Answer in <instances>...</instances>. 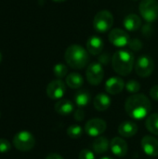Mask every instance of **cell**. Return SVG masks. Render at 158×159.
<instances>
[{
    "label": "cell",
    "instance_id": "d6986e66",
    "mask_svg": "<svg viewBox=\"0 0 158 159\" xmlns=\"http://www.w3.org/2000/svg\"><path fill=\"white\" fill-rule=\"evenodd\" d=\"M142 26V19L137 14H129L124 20V27L129 32L138 31Z\"/></svg>",
    "mask_w": 158,
    "mask_h": 159
},
{
    "label": "cell",
    "instance_id": "30bf717a",
    "mask_svg": "<svg viewBox=\"0 0 158 159\" xmlns=\"http://www.w3.org/2000/svg\"><path fill=\"white\" fill-rule=\"evenodd\" d=\"M66 91V84L61 80L56 79L51 81L47 87V95L51 100H61Z\"/></svg>",
    "mask_w": 158,
    "mask_h": 159
},
{
    "label": "cell",
    "instance_id": "1f68e13d",
    "mask_svg": "<svg viewBox=\"0 0 158 159\" xmlns=\"http://www.w3.org/2000/svg\"><path fill=\"white\" fill-rule=\"evenodd\" d=\"M150 97L155 101H158V85H156V86L151 88V89H150Z\"/></svg>",
    "mask_w": 158,
    "mask_h": 159
},
{
    "label": "cell",
    "instance_id": "d6a6232c",
    "mask_svg": "<svg viewBox=\"0 0 158 159\" xmlns=\"http://www.w3.org/2000/svg\"><path fill=\"white\" fill-rule=\"evenodd\" d=\"M46 159H63V157L59 155V154H55V153H52V154H49Z\"/></svg>",
    "mask_w": 158,
    "mask_h": 159
},
{
    "label": "cell",
    "instance_id": "4fadbf2b",
    "mask_svg": "<svg viewBox=\"0 0 158 159\" xmlns=\"http://www.w3.org/2000/svg\"><path fill=\"white\" fill-rule=\"evenodd\" d=\"M125 82L122 78L118 76H113L107 79L105 82V90L107 93L111 95H117L122 92V90L125 89Z\"/></svg>",
    "mask_w": 158,
    "mask_h": 159
},
{
    "label": "cell",
    "instance_id": "44dd1931",
    "mask_svg": "<svg viewBox=\"0 0 158 159\" xmlns=\"http://www.w3.org/2000/svg\"><path fill=\"white\" fill-rule=\"evenodd\" d=\"M65 84L73 89H80L84 84L83 76L78 73H71L65 78Z\"/></svg>",
    "mask_w": 158,
    "mask_h": 159
},
{
    "label": "cell",
    "instance_id": "603a6c76",
    "mask_svg": "<svg viewBox=\"0 0 158 159\" xmlns=\"http://www.w3.org/2000/svg\"><path fill=\"white\" fill-rule=\"evenodd\" d=\"M145 127L152 134L158 136V114L150 115L147 117L145 121Z\"/></svg>",
    "mask_w": 158,
    "mask_h": 159
},
{
    "label": "cell",
    "instance_id": "9a60e30c",
    "mask_svg": "<svg viewBox=\"0 0 158 159\" xmlns=\"http://www.w3.org/2000/svg\"><path fill=\"white\" fill-rule=\"evenodd\" d=\"M104 48V43L102 39L97 35L90 36L87 41V50L89 54L93 56L100 55Z\"/></svg>",
    "mask_w": 158,
    "mask_h": 159
},
{
    "label": "cell",
    "instance_id": "83f0119b",
    "mask_svg": "<svg viewBox=\"0 0 158 159\" xmlns=\"http://www.w3.org/2000/svg\"><path fill=\"white\" fill-rule=\"evenodd\" d=\"M11 149V143L6 139H0V154L9 152Z\"/></svg>",
    "mask_w": 158,
    "mask_h": 159
},
{
    "label": "cell",
    "instance_id": "f1b7e54d",
    "mask_svg": "<svg viewBox=\"0 0 158 159\" xmlns=\"http://www.w3.org/2000/svg\"><path fill=\"white\" fill-rule=\"evenodd\" d=\"M79 159H96L94 153L88 149H84L79 153Z\"/></svg>",
    "mask_w": 158,
    "mask_h": 159
},
{
    "label": "cell",
    "instance_id": "52a82bcc",
    "mask_svg": "<svg viewBox=\"0 0 158 159\" xmlns=\"http://www.w3.org/2000/svg\"><path fill=\"white\" fill-rule=\"evenodd\" d=\"M155 69V62L153 59L148 55L140 56L135 62V72L136 74L143 78L150 76Z\"/></svg>",
    "mask_w": 158,
    "mask_h": 159
},
{
    "label": "cell",
    "instance_id": "9c48e42d",
    "mask_svg": "<svg viewBox=\"0 0 158 159\" xmlns=\"http://www.w3.org/2000/svg\"><path fill=\"white\" fill-rule=\"evenodd\" d=\"M107 125L103 119L93 118L88 120L85 125V132L90 137H99L106 130Z\"/></svg>",
    "mask_w": 158,
    "mask_h": 159
},
{
    "label": "cell",
    "instance_id": "7402d4cb",
    "mask_svg": "<svg viewBox=\"0 0 158 159\" xmlns=\"http://www.w3.org/2000/svg\"><path fill=\"white\" fill-rule=\"evenodd\" d=\"M74 102L78 108H84V107L88 106V103L90 102L91 95L87 89H83V90L77 91L74 94Z\"/></svg>",
    "mask_w": 158,
    "mask_h": 159
},
{
    "label": "cell",
    "instance_id": "5bb4252c",
    "mask_svg": "<svg viewBox=\"0 0 158 159\" xmlns=\"http://www.w3.org/2000/svg\"><path fill=\"white\" fill-rule=\"evenodd\" d=\"M110 149L115 156L123 157L127 155L129 147L125 140L120 137H115L110 142Z\"/></svg>",
    "mask_w": 158,
    "mask_h": 159
},
{
    "label": "cell",
    "instance_id": "ba28073f",
    "mask_svg": "<svg viewBox=\"0 0 158 159\" xmlns=\"http://www.w3.org/2000/svg\"><path fill=\"white\" fill-rule=\"evenodd\" d=\"M88 82L92 86H98L102 83L104 77L103 66L100 62H91L88 65L86 71Z\"/></svg>",
    "mask_w": 158,
    "mask_h": 159
},
{
    "label": "cell",
    "instance_id": "5b68a950",
    "mask_svg": "<svg viewBox=\"0 0 158 159\" xmlns=\"http://www.w3.org/2000/svg\"><path fill=\"white\" fill-rule=\"evenodd\" d=\"M139 11L142 17L149 23L158 19L157 0H142L139 6Z\"/></svg>",
    "mask_w": 158,
    "mask_h": 159
},
{
    "label": "cell",
    "instance_id": "6da1fadb",
    "mask_svg": "<svg viewBox=\"0 0 158 159\" xmlns=\"http://www.w3.org/2000/svg\"><path fill=\"white\" fill-rule=\"evenodd\" d=\"M127 114L135 120L145 118L151 111V102L144 94H133L125 102Z\"/></svg>",
    "mask_w": 158,
    "mask_h": 159
},
{
    "label": "cell",
    "instance_id": "484cf974",
    "mask_svg": "<svg viewBox=\"0 0 158 159\" xmlns=\"http://www.w3.org/2000/svg\"><path fill=\"white\" fill-rule=\"evenodd\" d=\"M125 89L129 93L131 94H137L140 89H141V84L136 81V80H129L126 84H125Z\"/></svg>",
    "mask_w": 158,
    "mask_h": 159
},
{
    "label": "cell",
    "instance_id": "4316f807",
    "mask_svg": "<svg viewBox=\"0 0 158 159\" xmlns=\"http://www.w3.org/2000/svg\"><path fill=\"white\" fill-rule=\"evenodd\" d=\"M129 47L131 50L133 51H140L142 48V43L140 39L138 38H133L129 40Z\"/></svg>",
    "mask_w": 158,
    "mask_h": 159
},
{
    "label": "cell",
    "instance_id": "277c9868",
    "mask_svg": "<svg viewBox=\"0 0 158 159\" xmlns=\"http://www.w3.org/2000/svg\"><path fill=\"white\" fill-rule=\"evenodd\" d=\"M114 24V16L109 10L99 11L93 19V27L99 33L108 32Z\"/></svg>",
    "mask_w": 158,
    "mask_h": 159
},
{
    "label": "cell",
    "instance_id": "7a4b0ae2",
    "mask_svg": "<svg viewBox=\"0 0 158 159\" xmlns=\"http://www.w3.org/2000/svg\"><path fill=\"white\" fill-rule=\"evenodd\" d=\"M64 59L68 66L73 69L80 70L88 65L89 53L82 46L78 44H74L66 48Z\"/></svg>",
    "mask_w": 158,
    "mask_h": 159
},
{
    "label": "cell",
    "instance_id": "f546056e",
    "mask_svg": "<svg viewBox=\"0 0 158 159\" xmlns=\"http://www.w3.org/2000/svg\"><path fill=\"white\" fill-rule=\"evenodd\" d=\"M74 118L76 121H78V122L84 120V118H85V112H84V110L82 108H77L74 112Z\"/></svg>",
    "mask_w": 158,
    "mask_h": 159
},
{
    "label": "cell",
    "instance_id": "e575fe53",
    "mask_svg": "<svg viewBox=\"0 0 158 159\" xmlns=\"http://www.w3.org/2000/svg\"><path fill=\"white\" fill-rule=\"evenodd\" d=\"M101 159H113V158H111V157H102V158H101Z\"/></svg>",
    "mask_w": 158,
    "mask_h": 159
},
{
    "label": "cell",
    "instance_id": "e0dca14e",
    "mask_svg": "<svg viewBox=\"0 0 158 159\" xmlns=\"http://www.w3.org/2000/svg\"><path fill=\"white\" fill-rule=\"evenodd\" d=\"M138 132V126L133 121H124L118 127V133L125 138H131Z\"/></svg>",
    "mask_w": 158,
    "mask_h": 159
},
{
    "label": "cell",
    "instance_id": "836d02e7",
    "mask_svg": "<svg viewBox=\"0 0 158 159\" xmlns=\"http://www.w3.org/2000/svg\"><path fill=\"white\" fill-rule=\"evenodd\" d=\"M55 2H58V3H62V2H65L66 0H53Z\"/></svg>",
    "mask_w": 158,
    "mask_h": 159
},
{
    "label": "cell",
    "instance_id": "ac0fdd59",
    "mask_svg": "<svg viewBox=\"0 0 158 159\" xmlns=\"http://www.w3.org/2000/svg\"><path fill=\"white\" fill-rule=\"evenodd\" d=\"M93 105L96 110L103 112L111 106V98L107 94L100 93L95 96L93 100Z\"/></svg>",
    "mask_w": 158,
    "mask_h": 159
},
{
    "label": "cell",
    "instance_id": "cb8c5ba5",
    "mask_svg": "<svg viewBox=\"0 0 158 159\" xmlns=\"http://www.w3.org/2000/svg\"><path fill=\"white\" fill-rule=\"evenodd\" d=\"M53 74L58 79H61L62 77L67 76L68 67L63 63H57L53 67Z\"/></svg>",
    "mask_w": 158,
    "mask_h": 159
},
{
    "label": "cell",
    "instance_id": "8992f818",
    "mask_svg": "<svg viewBox=\"0 0 158 159\" xmlns=\"http://www.w3.org/2000/svg\"><path fill=\"white\" fill-rule=\"evenodd\" d=\"M35 139L29 131H20L13 138V145L21 152H27L34 147Z\"/></svg>",
    "mask_w": 158,
    "mask_h": 159
},
{
    "label": "cell",
    "instance_id": "8d00e7d4",
    "mask_svg": "<svg viewBox=\"0 0 158 159\" xmlns=\"http://www.w3.org/2000/svg\"><path fill=\"white\" fill-rule=\"evenodd\" d=\"M134 1H136V0H134Z\"/></svg>",
    "mask_w": 158,
    "mask_h": 159
},
{
    "label": "cell",
    "instance_id": "ffe728a7",
    "mask_svg": "<svg viewBox=\"0 0 158 159\" xmlns=\"http://www.w3.org/2000/svg\"><path fill=\"white\" fill-rule=\"evenodd\" d=\"M93 151L98 155H102L106 153L110 148V143L107 140V138L103 136H99L95 139V141L92 143Z\"/></svg>",
    "mask_w": 158,
    "mask_h": 159
},
{
    "label": "cell",
    "instance_id": "4dcf8cb0",
    "mask_svg": "<svg viewBox=\"0 0 158 159\" xmlns=\"http://www.w3.org/2000/svg\"><path fill=\"white\" fill-rule=\"evenodd\" d=\"M110 60L112 61V58H110L109 54L108 53H105V54H102L100 55L99 57V62L102 64V65H104V64H108Z\"/></svg>",
    "mask_w": 158,
    "mask_h": 159
},
{
    "label": "cell",
    "instance_id": "8fae6325",
    "mask_svg": "<svg viewBox=\"0 0 158 159\" xmlns=\"http://www.w3.org/2000/svg\"><path fill=\"white\" fill-rule=\"evenodd\" d=\"M108 39L111 44L117 48H123L128 46L130 40L129 34L126 31L119 28L111 30L108 35Z\"/></svg>",
    "mask_w": 158,
    "mask_h": 159
},
{
    "label": "cell",
    "instance_id": "3957f363",
    "mask_svg": "<svg viewBox=\"0 0 158 159\" xmlns=\"http://www.w3.org/2000/svg\"><path fill=\"white\" fill-rule=\"evenodd\" d=\"M135 59L131 51L121 49L115 52L112 57V66L115 72L122 76L129 75L134 67Z\"/></svg>",
    "mask_w": 158,
    "mask_h": 159
},
{
    "label": "cell",
    "instance_id": "d4e9b609",
    "mask_svg": "<svg viewBox=\"0 0 158 159\" xmlns=\"http://www.w3.org/2000/svg\"><path fill=\"white\" fill-rule=\"evenodd\" d=\"M83 134V129L79 125H72L67 129V135L71 139H79Z\"/></svg>",
    "mask_w": 158,
    "mask_h": 159
},
{
    "label": "cell",
    "instance_id": "2e32d148",
    "mask_svg": "<svg viewBox=\"0 0 158 159\" xmlns=\"http://www.w3.org/2000/svg\"><path fill=\"white\" fill-rule=\"evenodd\" d=\"M55 112L60 116H66L74 112V105L67 99H61L55 104Z\"/></svg>",
    "mask_w": 158,
    "mask_h": 159
},
{
    "label": "cell",
    "instance_id": "7c38bea8",
    "mask_svg": "<svg viewBox=\"0 0 158 159\" xmlns=\"http://www.w3.org/2000/svg\"><path fill=\"white\" fill-rule=\"evenodd\" d=\"M142 148L143 152L149 157L158 156V140L153 136H144L142 140Z\"/></svg>",
    "mask_w": 158,
    "mask_h": 159
},
{
    "label": "cell",
    "instance_id": "d590c367",
    "mask_svg": "<svg viewBox=\"0 0 158 159\" xmlns=\"http://www.w3.org/2000/svg\"><path fill=\"white\" fill-rule=\"evenodd\" d=\"M1 61H2V54H1V52H0V62H1Z\"/></svg>",
    "mask_w": 158,
    "mask_h": 159
}]
</instances>
